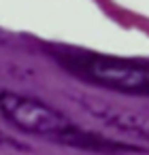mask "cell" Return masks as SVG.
Returning a JSON list of instances; mask_svg holds the SVG:
<instances>
[{"mask_svg": "<svg viewBox=\"0 0 149 155\" xmlns=\"http://www.w3.org/2000/svg\"><path fill=\"white\" fill-rule=\"evenodd\" d=\"M0 115L24 134L60 140L77 147H92V149L102 147L100 138H94L87 132H83L62 110L26 94L0 87Z\"/></svg>", "mask_w": 149, "mask_h": 155, "instance_id": "1", "label": "cell"}, {"mask_svg": "<svg viewBox=\"0 0 149 155\" xmlns=\"http://www.w3.org/2000/svg\"><path fill=\"white\" fill-rule=\"evenodd\" d=\"M66 68L79 77L119 94L149 96V64L124 58H109L96 53H66L62 55Z\"/></svg>", "mask_w": 149, "mask_h": 155, "instance_id": "2", "label": "cell"}, {"mask_svg": "<svg viewBox=\"0 0 149 155\" xmlns=\"http://www.w3.org/2000/svg\"><path fill=\"white\" fill-rule=\"evenodd\" d=\"M94 110L109 125H113L117 130H124V132H132V134L149 140V115L130 113V110H115V108H102V110L94 108Z\"/></svg>", "mask_w": 149, "mask_h": 155, "instance_id": "3", "label": "cell"}, {"mask_svg": "<svg viewBox=\"0 0 149 155\" xmlns=\"http://www.w3.org/2000/svg\"><path fill=\"white\" fill-rule=\"evenodd\" d=\"M0 144H11V147H15L17 142H15L13 138H9V136H7V134H5L2 130H0Z\"/></svg>", "mask_w": 149, "mask_h": 155, "instance_id": "4", "label": "cell"}]
</instances>
